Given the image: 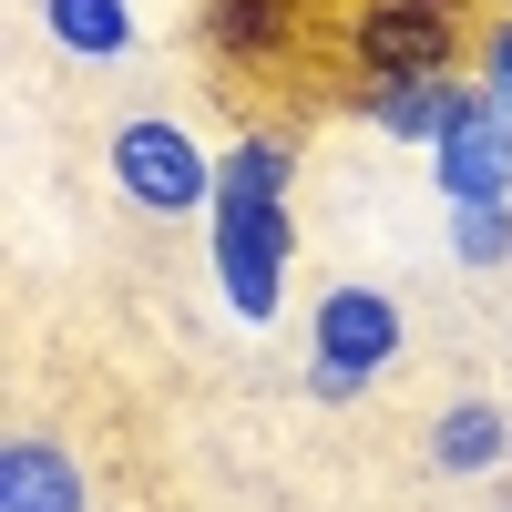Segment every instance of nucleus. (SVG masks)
Wrapping results in <instances>:
<instances>
[{"label":"nucleus","mask_w":512,"mask_h":512,"mask_svg":"<svg viewBox=\"0 0 512 512\" xmlns=\"http://www.w3.org/2000/svg\"><path fill=\"white\" fill-rule=\"evenodd\" d=\"M216 287L236 318H277V287H287V256H297V226H287V144L277 134H246L226 164H216Z\"/></svg>","instance_id":"f257e3e1"},{"label":"nucleus","mask_w":512,"mask_h":512,"mask_svg":"<svg viewBox=\"0 0 512 512\" xmlns=\"http://www.w3.org/2000/svg\"><path fill=\"white\" fill-rule=\"evenodd\" d=\"M400 359V308L379 287H328L318 297V349H308V390L318 400H359L369 369Z\"/></svg>","instance_id":"f03ea898"},{"label":"nucleus","mask_w":512,"mask_h":512,"mask_svg":"<svg viewBox=\"0 0 512 512\" xmlns=\"http://www.w3.org/2000/svg\"><path fill=\"white\" fill-rule=\"evenodd\" d=\"M349 52H359V72H369V82L451 72V52H461V11H451V0H359Z\"/></svg>","instance_id":"7ed1b4c3"},{"label":"nucleus","mask_w":512,"mask_h":512,"mask_svg":"<svg viewBox=\"0 0 512 512\" xmlns=\"http://www.w3.org/2000/svg\"><path fill=\"white\" fill-rule=\"evenodd\" d=\"M113 185L154 205V216H195V205H216V164L195 154L185 123H123L113 134Z\"/></svg>","instance_id":"20e7f679"},{"label":"nucleus","mask_w":512,"mask_h":512,"mask_svg":"<svg viewBox=\"0 0 512 512\" xmlns=\"http://www.w3.org/2000/svg\"><path fill=\"white\" fill-rule=\"evenodd\" d=\"M431 154H441V195L451 205H512V113H492L482 93L461 103V123Z\"/></svg>","instance_id":"39448f33"},{"label":"nucleus","mask_w":512,"mask_h":512,"mask_svg":"<svg viewBox=\"0 0 512 512\" xmlns=\"http://www.w3.org/2000/svg\"><path fill=\"white\" fill-rule=\"evenodd\" d=\"M369 123L379 134H400V144H441L451 123H461V103H472V82H451V72H400V82H369Z\"/></svg>","instance_id":"423d86ee"},{"label":"nucleus","mask_w":512,"mask_h":512,"mask_svg":"<svg viewBox=\"0 0 512 512\" xmlns=\"http://www.w3.org/2000/svg\"><path fill=\"white\" fill-rule=\"evenodd\" d=\"M0 512H82L72 451L41 441V431H11V451H0Z\"/></svg>","instance_id":"0eeeda50"},{"label":"nucleus","mask_w":512,"mask_h":512,"mask_svg":"<svg viewBox=\"0 0 512 512\" xmlns=\"http://www.w3.org/2000/svg\"><path fill=\"white\" fill-rule=\"evenodd\" d=\"M502 451H512V420H502L492 400H451V410H441V431H431V461H441V472H461V482L492 472Z\"/></svg>","instance_id":"6e6552de"},{"label":"nucleus","mask_w":512,"mask_h":512,"mask_svg":"<svg viewBox=\"0 0 512 512\" xmlns=\"http://www.w3.org/2000/svg\"><path fill=\"white\" fill-rule=\"evenodd\" d=\"M41 11H52V41H62V52H93V62L134 52V11H123V0H41Z\"/></svg>","instance_id":"1a4fd4ad"},{"label":"nucleus","mask_w":512,"mask_h":512,"mask_svg":"<svg viewBox=\"0 0 512 512\" xmlns=\"http://www.w3.org/2000/svg\"><path fill=\"white\" fill-rule=\"evenodd\" d=\"M287 21H297V0H216V21H205V31H216L226 41V52H277V41H287Z\"/></svg>","instance_id":"9d476101"},{"label":"nucleus","mask_w":512,"mask_h":512,"mask_svg":"<svg viewBox=\"0 0 512 512\" xmlns=\"http://www.w3.org/2000/svg\"><path fill=\"white\" fill-rule=\"evenodd\" d=\"M451 256H461V267L512 256V205H451Z\"/></svg>","instance_id":"9b49d317"},{"label":"nucleus","mask_w":512,"mask_h":512,"mask_svg":"<svg viewBox=\"0 0 512 512\" xmlns=\"http://www.w3.org/2000/svg\"><path fill=\"white\" fill-rule=\"evenodd\" d=\"M482 103H492V113H512V21L492 31V52H482Z\"/></svg>","instance_id":"f8f14e48"}]
</instances>
